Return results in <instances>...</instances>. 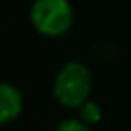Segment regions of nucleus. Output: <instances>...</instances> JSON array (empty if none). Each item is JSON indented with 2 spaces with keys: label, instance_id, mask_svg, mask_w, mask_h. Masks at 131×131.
<instances>
[{
  "label": "nucleus",
  "instance_id": "nucleus-1",
  "mask_svg": "<svg viewBox=\"0 0 131 131\" xmlns=\"http://www.w3.org/2000/svg\"><path fill=\"white\" fill-rule=\"evenodd\" d=\"M93 94V73L89 66L70 60L56 71L52 81V96L60 106L68 110H79Z\"/></svg>",
  "mask_w": 131,
  "mask_h": 131
},
{
  "label": "nucleus",
  "instance_id": "nucleus-2",
  "mask_svg": "<svg viewBox=\"0 0 131 131\" xmlns=\"http://www.w3.org/2000/svg\"><path fill=\"white\" fill-rule=\"evenodd\" d=\"M29 19L39 35L56 39L70 33L75 21V12L70 0H33Z\"/></svg>",
  "mask_w": 131,
  "mask_h": 131
},
{
  "label": "nucleus",
  "instance_id": "nucleus-3",
  "mask_svg": "<svg viewBox=\"0 0 131 131\" xmlns=\"http://www.w3.org/2000/svg\"><path fill=\"white\" fill-rule=\"evenodd\" d=\"M25 106L23 93L14 83L4 81L0 85V123L8 125L21 116Z\"/></svg>",
  "mask_w": 131,
  "mask_h": 131
},
{
  "label": "nucleus",
  "instance_id": "nucleus-4",
  "mask_svg": "<svg viewBox=\"0 0 131 131\" xmlns=\"http://www.w3.org/2000/svg\"><path fill=\"white\" fill-rule=\"evenodd\" d=\"M77 116H79L85 123H89L91 127H94V125H98V123L102 122L104 112H102V106H100L96 100H93V98H91V100H87V102L77 110Z\"/></svg>",
  "mask_w": 131,
  "mask_h": 131
},
{
  "label": "nucleus",
  "instance_id": "nucleus-5",
  "mask_svg": "<svg viewBox=\"0 0 131 131\" xmlns=\"http://www.w3.org/2000/svg\"><path fill=\"white\" fill-rule=\"evenodd\" d=\"M54 131H93V127L89 123H85L79 116H75V118H68L64 122H60Z\"/></svg>",
  "mask_w": 131,
  "mask_h": 131
}]
</instances>
